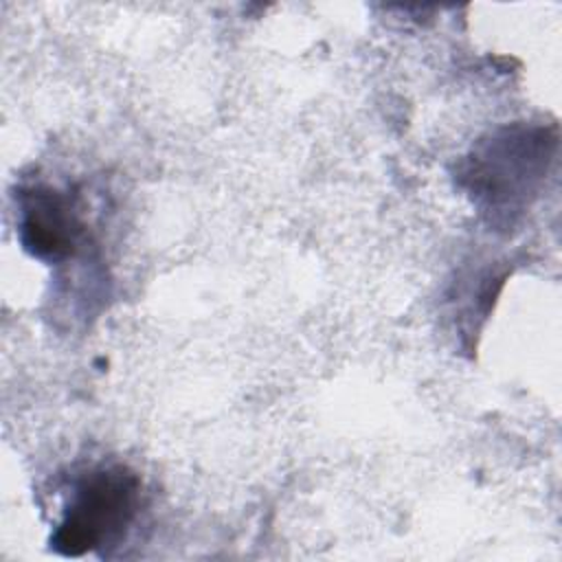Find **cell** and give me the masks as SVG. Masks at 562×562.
Instances as JSON below:
<instances>
[{
  "mask_svg": "<svg viewBox=\"0 0 562 562\" xmlns=\"http://www.w3.org/2000/svg\"><path fill=\"white\" fill-rule=\"evenodd\" d=\"M138 479L123 465L88 472L75 487L64 520L50 544L57 553L79 558L119 536L134 516Z\"/></svg>",
  "mask_w": 562,
  "mask_h": 562,
  "instance_id": "cell-1",
  "label": "cell"
},
{
  "mask_svg": "<svg viewBox=\"0 0 562 562\" xmlns=\"http://www.w3.org/2000/svg\"><path fill=\"white\" fill-rule=\"evenodd\" d=\"M77 233L79 222L66 198L57 191L44 189L26 193L22 204L20 239L31 255L57 261L70 255Z\"/></svg>",
  "mask_w": 562,
  "mask_h": 562,
  "instance_id": "cell-2",
  "label": "cell"
}]
</instances>
